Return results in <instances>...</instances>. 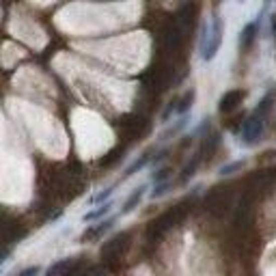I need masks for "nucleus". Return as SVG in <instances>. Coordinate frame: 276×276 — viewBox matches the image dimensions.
Returning a JSON list of instances; mask_svg holds the SVG:
<instances>
[{"mask_svg": "<svg viewBox=\"0 0 276 276\" xmlns=\"http://www.w3.org/2000/svg\"><path fill=\"white\" fill-rule=\"evenodd\" d=\"M188 121H190V117H188V114H181V119H179V123H175V125L173 127H169L166 129V132L162 134V141H169L171 136H175V134H179L181 129H184L186 125H188Z\"/></svg>", "mask_w": 276, "mask_h": 276, "instance_id": "obj_10", "label": "nucleus"}, {"mask_svg": "<svg viewBox=\"0 0 276 276\" xmlns=\"http://www.w3.org/2000/svg\"><path fill=\"white\" fill-rule=\"evenodd\" d=\"M222 35H224V24H222V20L220 18H214L212 20V24H209V31H207V41H205V46L201 48V56H203V61H212L214 56L218 54V50H220L222 46Z\"/></svg>", "mask_w": 276, "mask_h": 276, "instance_id": "obj_1", "label": "nucleus"}, {"mask_svg": "<svg viewBox=\"0 0 276 276\" xmlns=\"http://www.w3.org/2000/svg\"><path fill=\"white\" fill-rule=\"evenodd\" d=\"M239 3H244V0H239Z\"/></svg>", "mask_w": 276, "mask_h": 276, "instance_id": "obj_16", "label": "nucleus"}, {"mask_svg": "<svg viewBox=\"0 0 276 276\" xmlns=\"http://www.w3.org/2000/svg\"><path fill=\"white\" fill-rule=\"evenodd\" d=\"M270 106H272V93H270V95H265L263 99H261V101H259L257 114H261V112H267V110H270Z\"/></svg>", "mask_w": 276, "mask_h": 276, "instance_id": "obj_13", "label": "nucleus"}, {"mask_svg": "<svg viewBox=\"0 0 276 276\" xmlns=\"http://www.w3.org/2000/svg\"><path fill=\"white\" fill-rule=\"evenodd\" d=\"M257 33H259V20L248 22V24L242 28V33H239V48H242V50H248L252 43H255Z\"/></svg>", "mask_w": 276, "mask_h": 276, "instance_id": "obj_3", "label": "nucleus"}, {"mask_svg": "<svg viewBox=\"0 0 276 276\" xmlns=\"http://www.w3.org/2000/svg\"><path fill=\"white\" fill-rule=\"evenodd\" d=\"M166 177H169V169H162V171H158V175L154 177L156 181H164Z\"/></svg>", "mask_w": 276, "mask_h": 276, "instance_id": "obj_14", "label": "nucleus"}, {"mask_svg": "<svg viewBox=\"0 0 276 276\" xmlns=\"http://www.w3.org/2000/svg\"><path fill=\"white\" fill-rule=\"evenodd\" d=\"M145 190H147V186H138V188H134V192L125 199V203H123V207H121V216H125V214H129V212H134V209L138 207V203H141L143 197H145Z\"/></svg>", "mask_w": 276, "mask_h": 276, "instance_id": "obj_4", "label": "nucleus"}, {"mask_svg": "<svg viewBox=\"0 0 276 276\" xmlns=\"http://www.w3.org/2000/svg\"><path fill=\"white\" fill-rule=\"evenodd\" d=\"M151 162V156L149 154H145V156H141V158H138L136 160V162L132 164V166H129V169L125 171V173H123V179H127V177H132V175H136V173L138 171H141V169H145V166H147Z\"/></svg>", "mask_w": 276, "mask_h": 276, "instance_id": "obj_7", "label": "nucleus"}, {"mask_svg": "<svg viewBox=\"0 0 276 276\" xmlns=\"http://www.w3.org/2000/svg\"><path fill=\"white\" fill-rule=\"evenodd\" d=\"M114 207V201H104V203H99V207L97 209H91L89 214H84V222H93V220H99V218H104L110 209Z\"/></svg>", "mask_w": 276, "mask_h": 276, "instance_id": "obj_5", "label": "nucleus"}, {"mask_svg": "<svg viewBox=\"0 0 276 276\" xmlns=\"http://www.w3.org/2000/svg\"><path fill=\"white\" fill-rule=\"evenodd\" d=\"M39 272V267H28V270H24L22 274H37Z\"/></svg>", "mask_w": 276, "mask_h": 276, "instance_id": "obj_15", "label": "nucleus"}, {"mask_svg": "<svg viewBox=\"0 0 276 276\" xmlns=\"http://www.w3.org/2000/svg\"><path fill=\"white\" fill-rule=\"evenodd\" d=\"M114 222H117V216L108 218V220H104V222L99 224V227H93V229H89V231H86V233H84V239H95V237H99V235H104L106 231L110 229Z\"/></svg>", "mask_w": 276, "mask_h": 276, "instance_id": "obj_6", "label": "nucleus"}, {"mask_svg": "<svg viewBox=\"0 0 276 276\" xmlns=\"http://www.w3.org/2000/svg\"><path fill=\"white\" fill-rule=\"evenodd\" d=\"M192 104H194V91H188L186 95L177 101L175 112H177V114H188V110H190V106H192Z\"/></svg>", "mask_w": 276, "mask_h": 276, "instance_id": "obj_9", "label": "nucleus"}, {"mask_svg": "<svg viewBox=\"0 0 276 276\" xmlns=\"http://www.w3.org/2000/svg\"><path fill=\"white\" fill-rule=\"evenodd\" d=\"M246 166V160H235V162H229V164H224L220 166V171H218V175L220 177H227V175H233V173L237 171H242Z\"/></svg>", "mask_w": 276, "mask_h": 276, "instance_id": "obj_8", "label": "nucleus"}, {"mask_svg": "<svg viewBox=\"0 0 276 276\" xmlns=\"http://www.w3.org/2000/svg\"><path fill=\"white\" fill-rule=\"evenodd\" d=\"M71 265V259H65V261H59V263H54L52 267L48 270V274H61V272H67Z\"/></svg>", "mask_w": 276, "mask_h": 276, "instance_id": "obj_11", "label": "nucleus"}, {"mask_svg": "<svg viewBox=\"0 0 276 276\" xmlns=\"http://www.w3.org/2000/svg\"><path fill=\"white\" fill-rule=\"evenodd\" d=\"M169 188H171V184H169V181H162V184H160V181H158L156 190L151 192V199H160V197H164V194L169 192Z\"/></svg>", "mask_w": 276, "mask_h": 276, "instance_id": "obj_12", "label": "nucleus"}, {"mask_svg": "<svg viewBox=\"0 0 276 276\" xmlns=\"http://www.w3.org/2000/svg\"><path fill=\"white\" fill-rule=\"evenodd\" d=\"M261 134H263V121L259 119V114L255 112L250 119H246L244 127H242V143L244 145H257Z\"/></svg>", "mask_w": 276, "mask_h": 276, "instance_id": "obj_2", "label": "nucleus"}]
</instances>
